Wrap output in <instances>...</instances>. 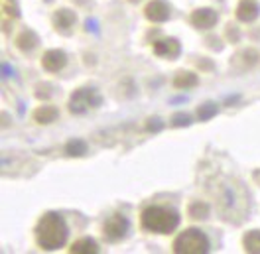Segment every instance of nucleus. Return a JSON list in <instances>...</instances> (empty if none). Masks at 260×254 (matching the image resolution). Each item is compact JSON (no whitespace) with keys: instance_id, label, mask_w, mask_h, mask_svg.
<instances>
[{"instance_id":"nucleus-10","label":"nucleus","mask_w":260,"mask_h":254,"mask_svg":"<svg viewBox=\"0 0 260 254\" xmlns=\"http://www.w3.org/2000/svg\"><path fill=\"white\" fill-rule=\"evenodd\" d=\"M144 14L150 22H166L170 18V8L164 0H152L150 4L146 6Z\"/></svg>"},{"instance_id":"nucleus-3","label":"nucleus","mask_w":260,"mask_h":254,"mask_svg":"<svg viewBox=\"0 0 260 254\" xmlns=\"http://www.w3.org/2000/svg\"><path fill=\"white\" fill-rule=\"evenodd\" d=\"M209 250V238L197 229H187L174 242V252L178 254H205Z\"/></svg>"},{"instance_id":"nucleus-8","label":"nucleus","mask_w":260,"mask_h":254,"mask_svg":"<svg viewBox=\"0 0 260 254\" xmlns=\"http://www.w3.org/2000/svg\"><path fill=\"white\" fill-rule=\"evenodd\" d=\"M179 51H181V46L176 38H164L160 42L154 44V53L160 55V57H168V59H174L178 57Z\"/></svg>"},{"instance_id":"nucleus-18","label":"nucleus","mask_w":260,"mask_h":254,"mask_svg":"<svg viewBox=\"0 0 260 254\" xmlns=\"http://www.w3.org/2000/svg\"><path fill=\"white\" fill-rule=\"evenodd\" d=\"M36 44H38V38H36V34L32 30H24V32L20 34V38H18V46L24 51H30Z\"/></svg>"},{"instance_id":"nucleus-24","label":"nucleus","mask_w":260,"mask_h":254,"mask_svg":"<svg viewBox=\"0 0 260 254\" xmlns=\"http://www.w3.org/2000/svg\"><path fill=\"white\" fill-rule=\"evenodd\" d=\"M134 2H136V0H134Z\"/></svg>"},{"instance_id":"nucleus-20","label":"nucleus","mask_w":260,"mask_h":254,"mask_svg":"<svg viewBox=\"0 0 260 254\" xmlns=\"http://www.w3.org/2000/svg\"><path fill=\"white\" fill-rule=\"evenodd\" d=\"M215 114H217V105H213V103H205L197 109V118L199 120H209Z\"/></svg>"},{"instance_id":"nucleus-16","label":"nucleus","mask_w":260,"mask_h":254,"mask_svg":"<svg viewBox=\"0 0 260 254\" xmlns=\"http://www.w3.org/2000/svg\"><path fill=\"white\" fill-rule=\"evenodd\" d=\"M243 244H244V248H246V252H252V254L260 252V231H250V233H246L243 238Z\"/></svg>"},{"instance_id":"nucleus-12","label":"nucleus","mask_w":260,"mask_h":254,"mask_svg":"<svg viewBox=\"0 0 260 254\" xmlns=\"http://www.w3.org/2000/svg\"><path fill=\"white\" fill-rule=\"evenodd\" d=\"M53 24H55V28L59 30V32L67 34L71 30V26L75 24V12H71V10H57L55 14H53Z\"/></svg>"},{"instance_id":"nucleus-7","label":"nucleus","mask_w":260,"mask_h":254,"mask_svg":"<svg viewBox=\"0 0 260 254\" xmlns=\"http://www.w3.org/2000/svg\"><path fill=\"white\" fill-rule=\"evenodd\" d=\"M67 64V57H65L63 51H59V49H49L44 53V57H42V65H44V69L46 71H51V73H57V71H61Z\"/></svg>"},{"instance_id":"nucleus-9","label":"nucleus","mask_w":260,"mask_h":254,"mask_svg":"<svg viewBox=\"0 0 260 254\" xmlns=\"http://www.w3.org/2000/svg\"><path fill=\"white\" fill-rule=\"evenodd\" d=\"M191 24L199 30H209L217 24V12L211 8H199L191 14Z\"/></svg>"},{"instance_id":"nucleus-15","label":"nucleus","mask_w":260,"mask_h":254,"mask_svg":"<svg viewBox=\"0 0 260 254\" xmlns=\"http://www.w3.org/2000/svg\"><path fill=\"white\" fill-rule=\"evenodd\" d=\"M174 85L178 89H191L197 85V75L195 73H189V71H179L174 79Z\"/></svg>"},{"instance_id":"nucleus-21","label":"nucleus","mask_w":260,"mask_h":254,"mask_svg":"<svg viewBox=\"0 0 260 254\" xmlns=\"http://www.w3.org/2000/svg\"><path fill=\"white\" fill-rule=\"evenodd\" d=\"M191 124V116L185 114V112H179V114H174L172 116V126H189Z\"/></svg>"},{"instance_id":"nucleus-17","label":"nucleus","mask_w":260,"mask_h":254,"mask_svg":"<svg viewBox=\"0 0 260 254\" xmlns=\"http://www.w3.org/2000/svg\"><path fill=\"white\" fill-rule=\"evenodd\" d=\"M65 154L67 156H73V158H79V156H85L87 154V144L75 138V140H69L67 146H65Z\"/></svg>"},{"instance_id":"nucleus-13","label":"nucleus","mask_w":260,"mask_h":254,"mask_svg":"<svg viewBox=\"0 0 260 254\" xmlns=\"http://www.w3.org/2000/svg\"><path fill=\"white\" fill-rule=\"evenodd\" d=\"M69 252H73V254H97L99 246L93 238H81V240L73 242V246L69 248Z\"/></svg>"},{"instance_id":"nucleus-5","label":"nucleus","mask_w":260,"mask_h":254,"mask_svg":"<svg viewBox=\"0 0 260 254\" xmlns=\"http://www.w3.org/2000/svg\"><path fill=\"white\" fill-rule=\"evenodd\" d=\"M101 105V95L97 93V89L93 87H83V89H77L71 101H69V111L75 112V114H83L93 107H99Z\"/></svg>"},{"instance_id":"nucleus-19","label":"nucleus","mask_w":260,"mask_h":254,"mask_svg":"<svg viewBox=\"0 0 260 254\" xmlns=\"http://www.w3.org/2000/svg\"><path fill=\"white\" fill-rule=\"evenodd\" d=\"M189 215L193 219H205L209 215V205L203 203V201H195V203L189 205Z\"/></svg>"},{"instance_id":"nucleus-4","label":"nucleus","mask_w":260,"mask_h":254,"mask_svg":"<svg viewBox=\"0 0 260 254\" xmlns=\"http://www.w3.org/2000/svg\"><path fill=\"white\" fill-rule=\"evenodd\" d=\"M219 207H221L223 219H229V215H231L233 211H237V213L243 211L244 215H246L248 203H246V191H244V187L225 185V187H223V195L219 197Z\"/></svg>"},{"instance_id":"nucleus-23","label":"nucleus","mask_w":260,"mask_h":254,"mask_svg":"<svg viewBox=\"0 0 260 254\" xmlns=\"http://www.w3.org/2000/svg\"><path fill=\"white\" fill-rule=\"evenodd\" d=\"M254 179H256V181L260 183V172H256V174H254Z\"/></svg>"},{"instance_id":"nucleus-11","label":"nucleus","mask_w":260,"mask_h":254,"mask_svg":"<svg viewBox=\"0 0 260 254\" xmlns=\"http://www.w3.org/2000/svg\"><path fill=\"white\" fill-rule=\"evenodd\" d=\"M258 14H260V6L256 2H252V0H243L239 4V8H237V18L241 22H252V20L258 18Z\"/></svg>"},{"instance_id":"nucleus-14","label":"nucleus","mask_w":260,"mask_h":254,"mask_svg":"<svg viewBox=\"0 0 260 254\" xmlns=\"http://www.w3.org/2000/svg\"><path fill=\"white\" fill-rule=\"evenodd\" d=\"M55 118H57V109L55 107H40L34 112V120L40 122V124H49Z\"/></svg>"},{"instance_id":"nucleus-6","label":"nucleus","mask_w":260,"mask_h":254,"mask_svg":"<svg viewBox=\"0 0 260 254\" xmlns=\"http://www.w3.org/2000/svg\"><path fill=\"white\" fill-rule=\"evenodd\" d=\"M128 229H130V223L126 217H122V215H113L111 219H107L103 231H105V238H107L109 242H118V240H122V238L126 237Z\"/></svg>"},{"instance_id":"nucleus-1","label":"nucleus","mask_w":260,"mask_h":254,"mask_svg":"<svg viewBox=\"0 0 260 254\" xmlns=\"http://www.w3.org/2000/svg\"><path fill=\"white\" fill-rule=\"evenodd\" d=\"M36 238L44 250L61 248L67 240V225L63 217L59 213H46L36 227Z\"/></svg>"},{"instance_id":"nucleus-22","label":"nucleus","mask_w":260,"mask_h":254,"mask_svg":"<svg viewBox=\"0 0 260 254\" xmlns=\"http://www.w3.org/2000/svg\"><path fill=\"white\" fill-rule=\"evenodd\" d=\"M146 128L150 130V132H160V130L164 128V122L158 118V116H152V118H148Z\"/></svg>"},{"instance_id":"nucleus-2","label":"nucleus","mask_w":260,"mask_h":254,"mask_svg":"<svg viewBox=\"0 0 260 254\" xmlns=\"http://www.w3.org/2000/svg\"><path fill=\"white\" fill-rule=\"evenodd\" d=\"M142 227L150 233H158V235H168L174 233L179 225V215L172 209L166 207H148L142 211L140 217Z\"/></svg>"}]
</instances>
